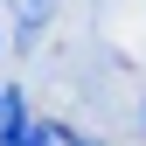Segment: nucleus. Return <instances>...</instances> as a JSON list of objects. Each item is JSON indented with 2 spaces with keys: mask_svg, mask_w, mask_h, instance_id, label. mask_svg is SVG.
<instances>
[{
  "mask_svg": "<svg viewBox=\"0 0 146 146\" xmlns=\"http://www.w3.org/2000/svg\"><path fill=\"white\" fill-rule=\"evenodd\" d=\"M56 139H63L56 125H28V118L21 125H0V146H56Z\"/></svg>",
  "mask_w": 146,
  "mask_h": 146,
  "instance_id": "f257e3e1",
  "label": "nucleus"
},
{
  "mask_svg": "<svg viewBox=\"0 0 146 146\" xmlns=\"http://www.w3.org/2000/svg\"><path fill=\"white\" fill-rule=\"evenodd\" d=\"M28 118V104H21V90H0V125H21Z\"/></svg>",
  "mask_w": 146,
  "mask_h": 146,
  "instance_id": "7ed1b4c3",
  "label": "nucleus"
},
{
  "mask_svg": "<svg viewBox=\"0 0 146 146\" xmlns=\"http://www.w3.org/2000/svg\"><path fill=\"white\" fill-rule=\"evenodd\" d=\"M7 7H14V21H21V28H42L49 14H56V0H7Z\"/></svg>",
  "mask_w": 146,
  "mask_h": 146,
  "instance_id": "f03ea898",
  "label": "nucleus"
}]
</instances>
